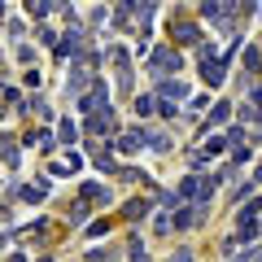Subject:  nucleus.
<instances>
[{
    "mask_svg": "<svg viewBox=\"0 0 262 262\" xmlns=\"http://www.w3.org/2000/svg\"><path fill=\"white\" fill-rule=\"evenodd\" d=\"M153 66H158V70H175V66H179V57L162 48V53H158V61H153Z\"/></svg>",
    "mask_w": 262,
    "mask_h": 262,
    "instance_id": "2",
    "label": "nucleus"
},
{
    "mask_svg": "<svg viewBox=\"0 0 262 262\" xmlns=\"http://www.w3.org/2000/svg\"><path fill=\"white\" fill-rule=\"evenodd\" d=\"M253 236H258V201L241 210V241H253Z\"/></svg>",
    "mask_w": 262,
    "mask_h": 262,
    "instance_id": "1",
    "label": "nucleus"
}]
</instances>
